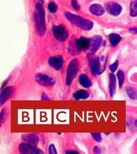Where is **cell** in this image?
Returning a JSON list of instances; mask_svg holds the SVG:
<instances>
[{
  "mask_svg": "<svg viewBox=\"0 0 137 154\" xmlns=\"http://www.w3.org/2000/svg\"><path fill=\"white\" fill-rule=\"evenodd\" d=\"M41 99H42L43 100H50V99L48 98V97L47 96L46 94L45 93H43V94Z\"/></svg>",
  "mask_w": 137,
  "mask_h": 154,
  "instance_id": "cell-28",
  "label": "cell"
},
{
  "mask_svg": "<svg viewBox=\"0 0 137 154\" xmlns=\"http://www.w3.org/2000/svg\"><path fill=\"white\" fill-rule=\"evenodd\" d=\"M89 94L87 91L81 89L78 91L73 94V97L75 100L80 99H85L89 97Z\"/></svg>",
  "mask_w": 137,
  "mask_h": 154,
  "instance_id": "cell-17",
  "label": "cell"
},
{
  "mask_svg": "<svg viewBox=\"0 0 137 154\" xmlns=\"http://www.w3.org/2000/svg\"><path fill=\"white\" fill-rule=\"evenodd\" d=\"M14 89L13 87H8L3 89L0 94V105H3L12 96Z\"/></svg>",
  "mask_w": 137,
  "mask_h": 154,
  "instance_id": "cell-9",
  "label": "cell"
},
{
  "mask_svg": "<svg viewBox=\"0 0 137 154\" xmlns=\"http://www.w3.org/2000/svg\"><path fill=\"white\" fill-rule=\"evenodd\" d=\"M23 139L29 144L35 145L39 140L38 136L35 134H27L22 136Z\"/></svg>",
  "mask_w": 137,
  "mask_h": 154,
  "instance_id": "cell-12",
  "label": "cell"
},
{
  "mask_svg": "<svg viewBox=\"0 0 137 154\" xmlns=\"http://www.w3.org/2000/svg\"><path fill=\"white\" fill-rule=\"evenodd\" d=\"M66 153L67 154H79V152L77 151H67Z\"/></svg>",
  "mask_w": 137,
  "mask_h": 154,
  "instance_id": "cell-30",
  "label": "cell"
},
{
  "mask_svg": "<svg viewBox=\"0 0 137 154\" xmlns=\"http://www.w3.org/2000/svg\"><path fill=\"white\" fill-rule=\"evenodd\" d=\"M53 34L57 40L63 42L65 41L68 37V34L64 26L58 25L53 28Z\"/></svg>",
  "mask_w": 137,
  "mask_h": 154,
  "instance_id": "cell-4",
  "label": "cell"
},
{
  "mask_svg": "<svg viewBox=\"0 0 137 154\" xmlns=\"http://www.w3.org/2000/svg\"><path fill=\"white\" fill-rule=\"evenodd\" d=\"M63 63V60L61 57H53L49 60V65L56 70H59L61 69Z\"/></svg>",
  "mask_w": 137,
  "mask_h": 154,
  "instance_id": "cell-11",
  "label": "cell"
},
{
  "mask_svg": "<svg viewBox=\"0 0 137 154\" xmlns=\"http://www.w3.org/2000/svg\"><path fill=\"white\" fill-rule=\"evenodd\" d=\"M35 80L37 82L42 86H52L55 83V81L53 78L44 74H37Z\"/></svg>",
  "mask_w": 137,
  "mask_h": 154,
  "instance_id": "cell-6",
  "label": "cell"
},
{
  "mask_svg": "<svg viewBox=\"0 0 137 154\" xmlns=\"http://www.w3.org/2000/svg\"><path fill=\"white\" fill-rule=\"evenodd\" d=\"M37 12L35 14V20L37 35L42 36L46 30L45 23V16L43 7L40 3H38L36 5Z\"/></svg>",
  "mask_w": 137,
  "mask_h": 154,
  "instance_id": "cell-1",
  "label": "cell"
},
{
  "mask_svg": "<svg viewBox=\"0 0 137 154\" xmlns=\"http://www.w3.org/2000/svg\"><path fill=\"white\" fill-rule=\"evenodd\" d=\"M134 126L135 127H137V120L135 121V122H134Z\"/></svg>",
  "mask_w": 137,
  "mask_h": 154,
  "instance_id": "cell-31",
  "label": "cell"
},
{
  "mask_svg": "<svg viewBox=\"0 0 137 154\" xmlns=\"http://www.w3.org/2000/svg\"><path fill=\"white\" fill-rule=\"evenodd\" d=\"M131 15L132 17L137 16V0H132L131 3Z\"/></svg>",
  "mask_w": 137,
  "mask_h": 154,
  "instance_id": "cell-21",
  "label": "cell"
},
{
  "mask_svg": "<svg viewBox=\"0 0 137 154\" xmlns=\"http://www.w3.org/2000/svg\"><path fill=\"white\" fill-rule=\"evenodd\" d=\"M19 151L21 154H44V152L34 145L30 144L22 143L19 145Z\"/></svg>",
  "mask_w": 137,
  "mask_h": 154,
  "instance_id": "cell-5",
  "label": "cell"
},
{
  "mask_svg": "<svg viewBox=\"0 0 137 154\" xmlns=\"http://www.w3.org/2000/svg\"><path fill=\"white\" fill-rule=\"evenodd\" d=\"M126 93L127 94L128 97L132 100H135L137 99V91L136 89L131 87H127L126 89Z\"/></svg>",
  "mask_w": 137,
  "mask_h": 154,
  "instance_id": "cell-19",
  "label": "cell"
},
{
  "mask_svg": "<svg viewBox=\"0 0 137 154\" xmlns=\"http://www.w3.org/2000/svg\"><path fill=\"white\" fill-rule=\"evenodd\" d=\"M102 43V38L100 36H95L93 39L91 51L93 53H95L99 49Z\"/></svg>",
  "mask_w": 137,
  "mask_h": 154,
  "instance_id": "cell-15",
  "label": "cell"
},
{
  "mask_svg": "<svg viewBox=\"0 0 137 154\" xmlns=\"http://www.w3.org/2000/svg\"><path fill=\"white\" fill-rule=\"evenodd\" d=\"M118 66H119V63L117 61H116L110 66L109 69L110 71H111L112 72H115L116 70L117 69Z\"/></svg>",
  "mask_w": 137,
  "mask_h": 154,
  "instance_id": "cell-24",
  "label": "cell"
},
{
  "mask_svg": "<svg viewBox=\"0 0 137 154\" xmlns=\"http://www.w3.org/2000/svg\"><path fill=\"white\" fill-rule=\"evenodd\" d=\"M130 31L133 32V33H136L137 34V28H133L130 30Z\"/></svg>",
  "mask_w": 137,
  "mask_h": 154,
  "instance_id": "cell-29",
  "label": "cell"
},
{
  "mask_svg": "<svg viewBox=\"0 0 137 154\" xmlns=\"http://www.w3.org/2000/svg\"><path fill=\"white\" fill-rule=\"evenodd\" d=\"M110 79V96L113 97L116 93V79L115 75L110 74L109 75Z\"/></svg>",
  "mask_w": 137,
  "mask_h": 154,
  "instance_id": "cell-14",
  "label": "cell"
},
{
  "mask_svg": "<svg viewBox=\"0 0 137 154\" xmlns=\"http://www.w3.org/2000/svg\"><path fill=\"white\" fill-rule=\"evenodd\" d=\"M65 17L73 24L84 30H90L93 26V23L91 20L83 18L71 13H66Z\"/></svg>",
  "mask_w": 137,
  "mask_h": 154,
  "instance_id": "cell-2",
  "label": "cell"
},
{
  "mask_svg": "<svg viewBox=\"0 0 137 154\" xmlns=\"http://www.w3.org/2000/svg\"><path fill=\"white\" fill-rule=\"evenodd\" d=\"M79 65L78 60L77 59H74L69 63L66 75V84L67 86H69L72 81L74 80L76 75L78 73Z\"/></svg>",
  "mask_w": 137,
  "mask_h": 154,
  "instance_id": "cell-3",
  "label": "cell"
},
{
  "mask_svg": "<svg viewBox=\"0 0 137 154\" xmlns=\"http://www.w3.org/2000/svg\"><path fill=\"white\" fill-rule=\"evenodd\" d=\"M79 83L85 88H89L91 86V81L85 74H82L79 76Z\"/></svg>",
  "mask_w": 137,
  "mask_h": 154,
  "instance_id": "cell-16",
  "label": "cell"
},
{
  "mask_svg": "<svg viewBox=\"0 0 137 154\" xmlns=\"http://www.w3.org/2000/svg\"><path fill=\"white\" fill-rule=\"evenodd\" d=\"M109 38L111 45L113 47L116 46L121 41V37L118 34H111L109 36Z\"/></svg>",
  "mask_w": 137,
  "mask_h": 154,
  "instance_id": "cell-18",
  "label": "cell"
},
{
  "mask_svg": "<svg viewBox=\"0 0 137 154\" xmlns=\"http://www.w3.org/2000/svg\"><path fill=\"white\" fill-rule=\"evenodd\" d=\"M48 9L49 10L50 12L55 13L57 9V7L56 6V4L54 2H50L48 6Z\"/></svg>",
  "mask_w": 137,
  "mask_h": 154,
  "instance_id": "cell-22",
  "label": "cell"
},
{
  "mask_svg": "<svg viewBox=\"0 0 137 154\" xmlns=\"http://www.w3.org/2000/svg\"><path fill=\"white\" fill-rule=\"evenodd\" d=\"M106 9L107 12L112 16H117L121 13L122 7L119 3L111 2L106 3Z\"/></svg>",
  "mask_w": 137,
  "mask_h": 154,
  "instance_id": "cell-7",
  "label": "cell"
},
{
  "mask_svg": "<svg viewBox=\"0 0 137 154\" xmlns=\"http://www.w3.org/2000/svg\"><path fill=\"white\" fill-rule=\"evenodd\" d=\"M90 11L94 15L97 16H102L105 12L103 7L98 4H93L90 7Z\"/></svg>",
  "mask_w": 137,
  "mask_h": 154,
  "instance_id": "cell-13",
  "label": "cell"
},
{
  "mask_svg": "<svg viewBox=\"0 0 137 154\" xmlns=\"http://www.w3.org/2000/svg\"><path fill=\"white\" fill-rule=\"evenodd\" d=\"M91 136L95 140V141H97V142L100 143L102 141V138H101V136L100 135V133H91Z\"/></svg>",
  "mask_w": 137,
  "mask_h": 154,
  "instance_id": "cell-23",
  "label": "cell"
},
{
  "mask_svg": "<svg viewBox=\"0 0 137 154\" xmlns=\"http://www.w3.org/2000/svg\"><path fill=\"white\" fill-rule=\"evenodd\" d=\"M94 152L95 154H100L101 151H100L99 148H98L97 146H95L94 148Z\"/></svg>",
  "mask_w": 137,
  "mask_h": 154,
  "instance_id": "cell-27",
  "label": "cell"
},
{
  "mask_svg": "<svg viewBox=\"0 0 137 154\" xmlns=\"http://www.w3.org/2000/svg\"><path fill=\"white\" fill-rule=\"evenodd\" d=\"M90 67L92 74L95 76L100 75L101 72L100 70V59L97 57L93 58L90 60Z\"/></svg>",
  "mask_w": 137,
  "mask_h": 154,
  "instance_id": "cell-8",
  "label": "cell"
},
{
  "mask_svg": "<svg viewBox=\"0 0 137 154\" xmlns=\"http://www.w3.org/2000/svg\"><path fill=\"white\" fill-rule=\"evenodd\" d=\"M117 77L119 80V87L121 88L125 82V75L124 72L122 70H119L117 72Z\"/></svg>",
  "mask_w": 137,
  "mask_h": 154,
  "instance_id": "cell-20",
  "label": "cell"
},
{
  "mask_svg": "<svg viewBox=\"0 0 137 154\" xmlns=\"http://www.w3.org/2000/svg\"><path fill=\"white\" fill-rule=\"evenodd\" d=\"M49 152L50 154H57L56 148L53 144H51L49 148Z\"/></svg>",
  "mask_w": 137,
  "mask_h": 154,
  "instance_id": "cell-25",
  "label": "cell"
},
{
  "mask_svg": "<svg viewBox=\"0 0 137 154\" xmlns=\"http://www.w3.org/2000/svg\"><path fill=\"white\" fill-rule=\"evenodd\" d=\"M90 45L91 41L89 39L85 37H81L75 42L76 48L79 51L87 49L90 47Z\"/></svg>",
  "mask_w": 137,
  "mask_h": 154,
  "instance_id": "cell-10",
  "label": "cell"
},
{
  "mask_svg": "<svg viewBox=\"0 0 137 154\" xmlns=\"http://www.w3.org/2000/svg\"><path fill=\"white\" fill-rule=\"evenodd\" d=\"M72 6L75 10L78 11V10H79V9H80V6H79V4H78L77 1L76 0H72Z\"/></svg>",
  "mask_w": 137,
  "mask_h": 154,
  "instance_id": "cell-26",
  "label": "cell"
}]
</instances>
